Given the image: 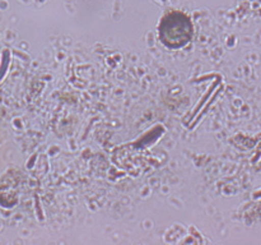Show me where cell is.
Returning a JSON list of instances; mask_svg holds the SVG:
<instances>
[{"label":"cell","mask_w":261,"mask_h":245,"mask_svg":"<svg viewBox=\"0 0 261 245\" xmlns=\"http://www.w3.org/2000/svg\"><path fill=\"white\" fill-rule=\"evenodd\" d=\"M194 27L188 15L172 12L162 18L158 26V37L166 47L178 50L185 47L193 40Z\"/></svg>","instance_id":"cell-1"}]
</instances>
